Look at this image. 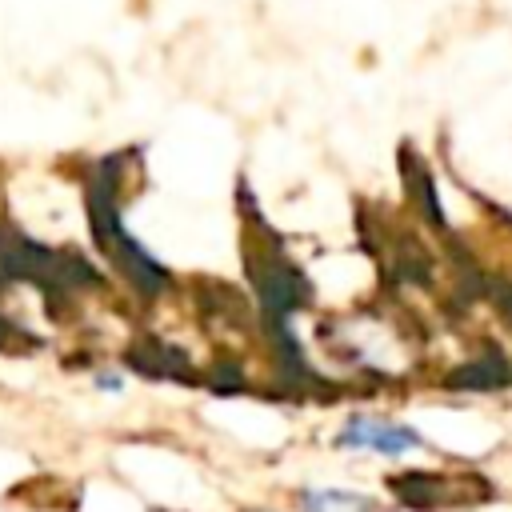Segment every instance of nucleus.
<instances>
[{
    "mask_svg": "<svg viewBox=\"0 0 512 512\" xmlns=\"http://www.w3.org/2000/svg\"><path fill=\"white\" fill-rule=\"evenodd\" d=\"M340 448H360V452H376V456H404L424 448V436L408 424L384 420V416H352L344 420V428L336 432Z\"/></svg>",
    "mask_w": 512,
    "mask_h": 512,
    "instance_id": "obj_1",
    "label": "nucleus"
},
{
    "mask_svg": "<svg viewBox=\"0 0 512 512\" xmlns=\"http://www.w3.org/2000/svg\"><path fill=\"white\" fill-rule=\"evenodd\" d=\"M300 508L304 512H372V500L348 488H308L300 496Z\"/></svg>",
    "mask_w": 512,
    "mask_h": 512,
    "instance_id": "obj_2",
    "label": "nucleus"
},
{
    "mask_svg": "<svg viewBox=\"0 0 512 512\" xmlns=\"http://www.w3.org/2000/svg\"><path fill=\"white\" fill-rule=\"evenodd\" d=\"M100 388H120V376H100Z\"/></svg>",
    "mask_w": 512,
    "mask_h": 512,
    "instance_id": "obj_3",
    "label": "nucleus"
}]
</instances>
